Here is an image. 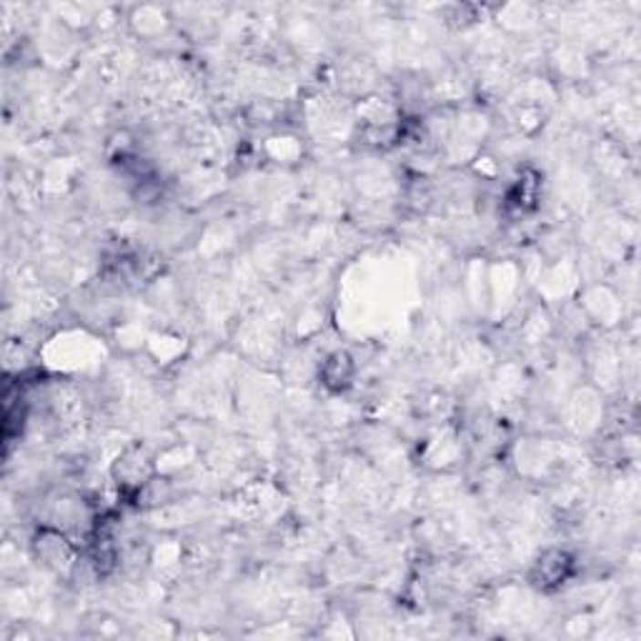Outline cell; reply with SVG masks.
Here are the masks:
<instances>
[{"mask_svg": "<svg viewBox=\"0 0 641 641\" xmlns=\"http://www.w3.org/2000/svg\"><path fill=\"white\" fill-rule=\"evenodd\" d=\"M574 569V562L572 556L566 552H549L543 553L542 559H539V563H536V584L539 586H543V589H549V586H559V584H563V579L572 574Z\"/></svg>", "mask_w": 641, "mask_h": 641, "instance_id": "cell-1", "label": "cell"}, {"mask_svg": "<svg viewBox=\"0 0 641 641\" xmlns=\"http://www.w3.org/2000/svg\"><path fill=\"white\" fill-rule=\"evenodd\" d=\"M321 378H324V384L328 388L344 391L346 386L351 384V378H354V361H351V356L346 354V351H336V354L328 356L324 366H321Z\"/></svg>", "mask_w": 641, "mask_h": 641, "instance_id": "cell-2", "label": "cell"}]
</instances>
